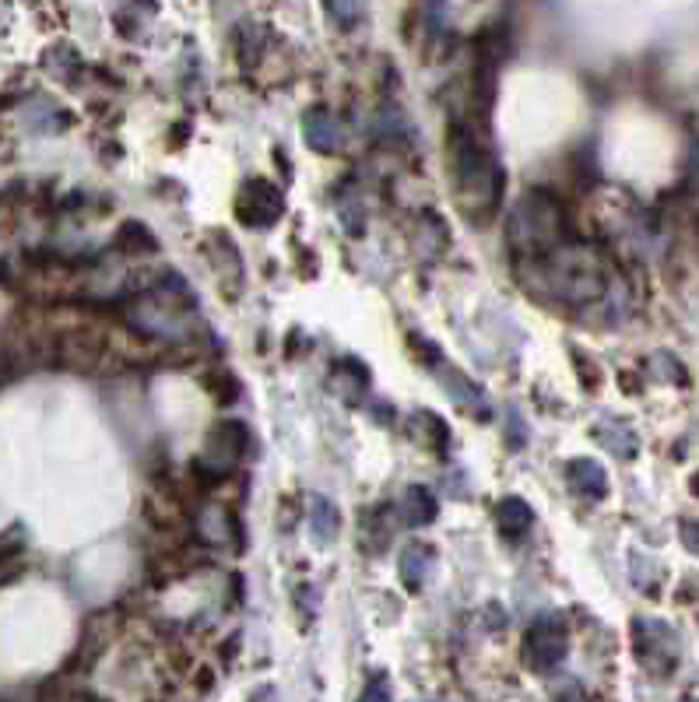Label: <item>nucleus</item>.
Masks as SVG:
<instances>
[{"mask_svg":"<svg viewBox=\"0 0 699 702\" xmlns=\"http://www.w3.org/2000/svg\"><path fill=\"white\" fill-rule=\"evenodd\" d=\"M303 130H306V141H310L313 152H338L341 130H338V120L327 109H310Z\"/></svg>","mask_w":699,"mask_h":702,"instance_id":"obj_8","label":"nucleus"},{"mask_svg":"<svg viewBox=\"0 0 699 702\" xmlns=\"http://www.w3.org/2000/svg\"><path fill=\"white\" fill-rule=\"evenodd\" d=\"M432 565H436V548L426 545V541H411L401 555V580L408 590H419L426 576L432 573Z\"/></svg>","mask_w":699,"mask_h":702,"instance_id":"obj_7","label":"nucleus"},{"mask_svg":"<svg viewBox=\"0 0 699 702\" xmlns=\"http://www.w3.org/2000/svg\"><path fill=\"white\" fill-rule=\"evenodd\" d=\"M686 702H699V699H686Z\"/></svg>","mask_w":699,"mask_h":702,"instance_id":"obj_16","label":"nucleus"},{"mask_svg":"<svg viewBox=\"0 0 699 702\" xmlns=\"http://www.w3.org/2000/svg\"><path fill=\"white\" fill-rule=\"evenodd\" d=\"M531 524H535V513H531V506L524 503V499L506 495L496 503V530L503 534L506 541H521L531 530Z\"/></svg>","mask_w":699,"mask_h":702,"instance_id":"obj_6","label":"nucleus"},{"mask_svg":"<svg viewBox=\"0 0 699 702\" xmlns=\"http://www.w3.org/2000/svg\"><path fill=\"white\" fill-rule=\"evenodd\" d=\"M451 162H454V179H457L464 208L496 204L499 190H503V173H499L489 148L471 138V130L451 133Z\"/></svg>","mask_w":699,"mask_h":702,"instance_id":"obj_2","label":"nucleus"},{"mask_svg":"<svg viewBox=\"0 0 699 702\" xmlns=\"http://www.w3.org/2000/svg\"><path fill=\"white\" fill-rule=\"evenodd\" d=\"M359 702H391V681L384 675H376L370 685L362 689V699Z\"/></svg>","mask_w":699,"mask_h":702,"instance_id":"obj_13","label":"nucleus"},{"mask_svg":"<svg viewBox=\"0 0 699 702\" xmlns=\"http://www.w3.org/2000/svg\"><path fill=\"white\" fill-rule=\"evenodd\" d=\"M566 650H570V636H566V625L556 618H541L527 629L524 636V660L535 667V671H552L566 660Z\"/></svg>","mask_w":699,"mask_h":702,"instance_id":"obj_3","label":"nucleus"},{"mask_svg":"<svg viewBox=\"0 0 699 702\" xmlns=\"http://www.w3.org/2000/svg\"><path fill=\"white\" fill-rule=\"evenodd\" d=\"M281 214H286V200H281V190L275 183L246 179V187L240 190L236 219L249 229H268L281 219Z\"/></svg>","mask_w":699,"mask_h":702,"instance_id":"obj_4","label":"nucleus"},{"mask_svg":"<svg viewBox=\"0 0 699 702\" xmlns=\"http://www.w3.org/2000/svg\"><path fill=\"white\" fill-rule=\"evenodd\" d=\"M197 530L205 534V541H232L240 545V524L236 516L225 510H205V516L197 520Z\"/></svg>","mask_w":699,"mask_h":702,"instance_id":"obj_10","label":"nucleus"},{"mask_svg":"<svg viewBox=\"0 0 699 702\" xmlns=\"http://www.w3.org/2000/svg\"><path fill=\"white\" fill-rule=\"evenodd\" d=\"M405 510H408V524L411 527H426V524L436 520L440 503H436V495H432V489H426V484H411L408 499H405Z\"/></svg>","mask_w":699,"mask_h":702,"instance_id":"obj_11","label":"nucleus"},{"mask_svg":"<svg viewBox=\"0 0 699 702\" xmlns=\"http://www.w3.org/2000/svg\"><path fill=\"white\" fill-rule=\"evenodd\" d=\"M243 449H246V429L240 422L214 425V432L208 436V460L214 464V475L229 471V467L243 457Z\"/></svg>","mask_w":699,"mask_h":702,"instance_id":"obj_5","label":"nucleus"},{"mask_svg":"<svg viewBox=\"0 0 699 702\" xmlns=\"http://www.w3.org/2000/svg\"><path fill=\"white\" fill-rule=\"evenodd\" d=\"M566 475H570V481H573L576 492H584V495H591V499H602L605 489H608V478H605V471H602V464H594V460H587V457L573 460L570 467H566Z\"/></svg>","mask_w":699,"mask_h":702,"instance_id":"obj_9","label":"nucleus"},{"mask_svg":"<svg viewBox=\"0 0 699 702\" xmlns=\"http://www.w3.org/2000/svg\"><path fill=\"white\" fill-rule=\"evenodd\" d=\"M22 530H8V534H0V565L11 562L14 555L22 551Z\"/></svg>","mask_w":699,"mask_h":702,"instance_id":"obj_14","label":"nucleus"},{"mask_svg":"<svg viewBox=\"0 0 699 702\" xmlns=\"http://www.w3.org/2000/svg\"><path fill=\"white\" fill-rule=\"evenodd\" d=\"M310 527H313V538L327 545L338 538L341 530V513L335 503H327V499H313V513H310Z\"/></svg>","mask_w":699,"mask_h":702,"instance_id":"obj_12","label":"nucleus"},{"mask_svg":"<svg viewBox=\"0 0 699 702\" xmlns=\"http://www.w3.org/2000/svg\"><path fill=\"white\" fill-rule=\"evenodd\" d=\"M566 239V214L559 200L545 190H531L521 197L517 211L510 219V246L517 249L521 260H538L541 254H552Z\"/></svg>","mask_w":699,"mask_h":702,"instance_id":"obj_1","label":"nucleus"},{"mask_svg":"<svg viewBox=\"0 0 699 702\" xmlns=\"http://www.w3.org/2000/svg\"><path fill=\"white\" fill-rule=\"evenodd\" d=\"M63 702H103V699H95V695H89V692H71Z\"/></svg>","mask_w":699,"mask_h":702,"instance_id":"obj_15","label":"nucleus"}]
</instances>
